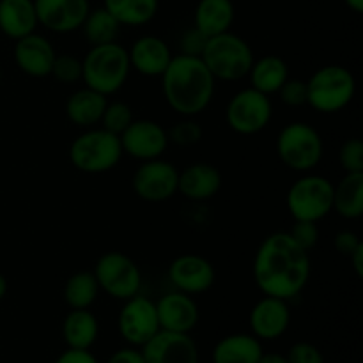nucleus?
Listing matches in <instances>:
<instances>
[{
  "mask_svg": "<svg viewBox=\"0 0 363 363\" xmlns=\"http://www.w3.org/2000/svg\"><path fill=\"white\" fill-rule=\"evenodd\" d=\"M158 0H105V9L126 27H142L158 13Z\"/></svg>",
  "mask_w": 363,
  "mask_h": 363,
  "instance_id": "c85d7f7f",
  "label": "nucleus"
},
{
  "mask_svg": "<svg viewBox=\"0 0 363 363\" xmlns=\"http://www.w3.org/2000/svg\"><path fill=\"white\" fill-rule=\"evenodd\" d=\"M55 55L52 43L45 35L35 34V32L16 39V45H14V62L18 69L32 78L50 77Z\"/></svg>",
  "mask_w": 363,
  "mask_h": 363,
  "instance_id": "f3484780",
  "label": "nucleus"
},
{
  "mask_svg": "<svg viewBox=\"0 0 363 363\" xmlns=\"http://www.w3.org/2000/svg\"><path fill=\"white\" fill-rule=\"evenodd\" d=\"M333 211L346 220H357L363 215V172L346 174L333 186Z\"/></svg>",
  "mask_w": 363,
  "mask_h": 363,
  "instance_id": "cd10ccee",
  "label": "nucleus"
},
{
  "mask_svg": "<svg viewBox=\"0 0 363 363\" xmlns=\"http://www.w3.org/2000/svg\"><path fill=\"white\" fill-rule=\"evenodd\" d=\"M94 277L99 291L116 300L126 301L137 296L142 287V273L131 257L123 252H106L96 261Z\"/></svg>",
  "mask_w": 363,
  "mask_h": 363,
  "instance_id": "1a4fd4ad",
  "label": "nucleus"
},
{
  "mask_svg": "<svg viewBox=\"0 0 363 363\" xmlns=\"http://www.w3.org/2000/svg\"><path fill=\"white\" fill-rule=\"evenodd\" d=\"M156 312H158L160 328L165 332L190 333L201 319V312L194 296L181 291H174L160 298L156 301Z\"/></svg>",
  "mask_w": 363,
  "mask_h": 363,
  "instance_id": "6ab92c4d",
  "label": "nucleus"
},
{
  "mask_svg": "<svg viewBox=\"0 0 363 363\" xmlns=\"http://www.w3.org/2000/svg\"><path fill=\"white\" fill-rule=\"evenodd\" d=\"M233 0H201L195 7L194 21L195 28L202 32L208 38L229 32L234 23Z\"/></svg>",
  "mask_w": 363,
  "mask_h": 363,
  "instance_id": "393cba45",
  "label": "nucleus"
},
{
  "mask_svg": "<svg viewBox=\"0 0 363 363\" xmlns=\"http://www.w3.org/2000/svg\"><path fill=\"white\" fill-rule=\"evenodd\" d=\"M216 80L201 57L176 55L162 74V89L170 108L183 117H195L213 101Z\"/></svg>",
  "mask_w": 363,
  "mask_h": 363,
  "instance_id": "f03ea898",
  "label": "nucleus"
},
{
  "mask_svg": "<svg viewBox=\"0 0 363 363\" xmlns=\"http://www.w3.org/2000/svg\"><path fill=\"white\" fill-rule=\"evenodd\" d=\"M119 140L124 155L140 162L162 158L170 144L165 128L151 119H133Z\"/></svg>",
  "mask_w": 363,
  "mask_h": 363,
  "instance_id": "ddd939ff",
  "label": "nucleus"
},
{
  "mask_svg": "<svg viewBox=\"0 0 363 363\" xmlns=\"http://www.w3.org/2000/svg\"><path fill=\"white\" fill-rule=\"evenodd\" d=\"M117 328L130 346L142 347L147 344L162 330L155 301L140 294L124 301L117 318Z\"/></svg>",
  "mask_w": 363,
  "mask_h": 363,
  "instance_id": "f8f14e48",
  "label": "nucleus"
},
{
  "mask_svg": "<svg viewBox=\"0 0 363 363\" xmlns=\"http://www.w3.org/2000/svg\"><path fill=\"white\" fill-rule=\"evenodd\" d=\"M311 279L308 252L298 247L289 233H273L259 245L254 259V280L264 296L296 298Z\"/></svg>",
  "mask_w": 363,
  "mask_h": 363,
  "instance_id": "f257e3e1",
  "label": "nucleus"
},
{
  "mask_svg": "<svg viewBox=\"0 0 363 363\" xmlns=\"http://www.w3.org/2000/svg\"><path fill=\"white\" fill-rule=\"evenodd\" d=\"M252 82V89L262 92V94H277L282 87L284 82L289 78V67L286 60L279 55H266L262 59L254 60L248 73Z\"/></svg>",
  "mask_w": 363,
  "mask_h": 363,
  "instance_id": "bb28decb",
  "label": "nucleus"
},
{
  "mask_svg": "<svg viewBox=\"0 0 363 363\" xmlns=\"http://www.w3.org/2000/svg\"><path fill=\"white\" fill-rule=\"evenodd\" d=\"M291 325V308L286 300L264 296L250 312L252 335L259 340L280 339Z\"/></svg>",
  "mask_w": 363,
  "mask_h": 363,
  "instance_id": "a211bd4d",
  "label": "nucleus"
},
{
  "mask_svg": "<svg viewBox=\"0 0 363 363\" xmlns=\"http://www.w3.org/2000/svg\"><path fill=\"white\" fill-rule=\"evenodd\" d=\"M130 57L128 50L119 43L91 46L82 59V82L85 87L103 96L116 94L130 77Z\"/></svg>",
  "mask_w": 363,
  "mask_h": 363,
  "instance_id": "7ed1b4c3",
  "label": "nucleus"
},
{
  "mask_svg": "<svg viewBox=\"0 0 363 363\" xmlns=\"http://www.w3.org/2000/svg\"><path fill=\"white\" fill-rule=\"evenodd\" d=\"M38 23L55 34L78 30L91 11L89 0H34Z\"/></svg>",
  "mask_w": 363,
  "mask_h": 363,
  "instance_id": "dca6fc26",
  "label": "nucleus"
},
{
  "mask_svg": "<svg viewBox=\"0 0 363 363\" xmlns=\"http://www.w3.org/2000/svg\"><path fill=\"white\" fill-rule=\"evenodd\" d=\"M64 301L69 308H91L99 296V286L92 272H78L64 284Z\"/></svg>",
  "mask_w": 363,
  "mask_h": 363,
  "instance_id": "c756f323",
  "label": "nucleus"
},
{
  "mask_svg": "<svg viewBox=\"0 0 363 363\" xmlns=\"http://www.w3.org/2000/svg\"><path fill=\"white\" fill-rule=\"evenodd\" d=\"M106 96L84 87L74 91L66 101V116L74 126L78 128H94L101 121L103 110H105Z\"/></svg>",
  "mask_w": 363,
  "mask_h": 363,
  "instance_id": "a878e982",
  "label": "nucleus"
},
{
  "mask_svg": "<svg viewBox=\"0 0 363 363\" xmlns=\"http://www.w3.org/2000/svg\"><path fill=\"white\" fill-rule=\"evenodd\" d=\"M339 162L346 174L363 172V142L360 138H347L340 145Z\"/></svg>",
  "mask_w": 363,
  "mask_h": 363,
  "instance_id": "f704fd0d",
  "label": "nucleus"
},
{
  "mask_svg": "<svg viewBox=\"0 0 363 363\" xmlns=\"http://www.w3.org/2000/svg\"><path fill=\"white\" fill-rule=\"evenodd\" d=\"M50 77H53L59 84L64 85L78 84L82 80V60L78 57L69 55V53L55 55Z\"/></svg>",
  "mask_w": 363,
  "mask_h": 363,
  "instance_id": "473e14b6",
  "label": "nucleus"
},
{
  "mask_svg": "<svg viewBox=\"0 0 363 363\" xmlns=\"http://www.w3.org/2000/svg\"><path fill=\"white\" fill-rule=\"evenodd\" d=\"M133 110L128 103L124 101H112L106 103L105 110H103V116L99 124H101L103 130L110 131V133L117 135L119 137L131 123H133Z\"/></svg>",
  "mask_w": 363,
  "mask_h": 363,
  "instance_id": "2f4dec72",
  "label": "nucleus"
},
{
  "mask_svg": "<svg viewBox=\"0 0 363 363\" xmlns=\"http://www.w3.org/2000/svg\"><path fill=\"white\" fill-rule=\"evenodd\" d=\"M201 59L215 80L222 82H236L248 77L255 60L250 45L233 32L209 38Z\"/></svg>",
  "mask_w": 363,
  "mask_h": 363,
  "instance_id": "20e7f679",
  "label": "nucleus"
},
{
  "mask_svg": "<svg viewBox=\"0 0 363 363\" xmlns=\"http://www.w3.org/2000/svg\"><path fill=\"white\" fill-rule=\"evenodd\" d=\"M277 155L291 170L307 174L321 163L325 156V144L315 128L296 121L284 126L279 133Z\"/></svg>",
  "mask_w": 363,
  "mask_h": 363,
  "instance_id": "0eeeda50",
  "label": "nucleus"
},
{
  "mask_svg": "<svg viewBox=\"0 0 363 363\" xmlns=\"http://www.w3.org/2000/svg\"><path fill=\"white\" fill-rule=\"evenodd\" d=\"M167 137L172 144L181 145V147H191V145L201 142L202 128L191 117H184L183 121L174 124L170 130H167Z\"/></svg>",
  "mask_w": 363,
  "mask_h": 363,
  "instance_id": "72a5a7b5",
  "label": "nucleus"
},
{
  "mask_svg": "<svg viewBox=\"0 0 363 363\" xmlns=\"http://www.w3.org/2000/svg\"><path fill=\"white\" fill-rule=\"evenodd\" d=\"M106 363H145L144 357H142L140 347H123L117 350L112 357L106 360Z\"/></svg>",
  "mask_w": 363,
  "mask_h": 363,
  "instance_id": "79ce46f5",
  "label": "nucleus"
},
{
  "mask_svg": "<svg viewBox=\"0 0 363 363\" xmlns=\"http://www.w3.org/2000/svg\"><path fill=\"white\" fill-rule=\"evenodd\" d=\"M347 259H350L351 264H353L357 277H363V243Z\"/></svg>",
  "mask_w": 363,
  "mask_h": 363,
  "instance_id": "37998d69",
  "label": "nucleus"
},
{
  "mask_svg": "<svg viewBox=\"0 0 363 363\" xmlns=\"http://www.w3.org/2000/svg\"><path fill=\"white\" fill-rule=\"evenodd\" d=\"M289 363H325L321 350L311 342H296L286 354Z\"/></svg>",
  "mask_w": 363,
  "mask_h": 363,
  "instance_id": "4c0bfd02",
  "label": "nucleus"
},
{
  "mask_svg": "<svg viewBox=\"0 0 363 363\" xmlns=\"http://www.w3.org/2000/svg\"><path fill=\"white\" fill-rule=\"evenodd\" d=\"M169 279L176 291L184 294L208 293L216 280V272L211 262L197 254H183L169 266Z\"/></svg>",
  "mask_w": 363,
  "mask_h": 363,
  "instance_id": "4468645a",
  "label": "nucleus"
},
{
  "mask_svg": "<svg viewBox=\"0 0 363 363\" xmlns=\"http://www.w3.org/2000/svg\"><path fill=\"white\" fill-rule=\"evenodd\" d=\"M333 245H335L337 252H339L340 255L350 257V255L360 247L362 240L358 238L357 233H353V230H340L335 236V240H333Z\"/></svg>",
  "mask_w": 363,
  "mask_h": 363,
  "instance_id": "ea45409f",
  "label": "nucleus"
},
{
  "mask_svg": "<svg viewBox=\"0 0 363 363\" xmlns=\"http://www.w3.org/2000/svg\"><path fill=\"white\" fill-rule=\"evenodd\" d=\"M6 294H7V280H6V277L0 273V301L4 300V296H6Z\"/></svg>",
  "mask_w": 363,
  "mask_h": 363,
  "instance_id": "49530a36",
  "label": "nucleus"
},
{
  "mask_svg": "<svg viewBox=\"0 0 363 363\" xmlns=\"http://www.w3.org/2000/svg\"><path fill=\"white\" fill-rule=\"evenodd\" d=\"M220 188H222V174L211 163H191L183 172H179L177 191L188 201H209L218 194Z\"/></svg>",
  "mask_w": 363,
  "mask_h": 363,
  "instance_id": "412c9836",
  "label": "nucleus"
},
{
  "mask_svg": "<svg viewBox=\"0 0 363 363\" xmlns=\"http://www.w3.org/2000/svg\"><path fill=\"white\" fill-rule=\"evenodd\" d=\"M99 337V321L89 308H71L62 321V339L71 350H91Z\"/></svg>",
  "mask_w": 363,
  "mask_h": 363,
  "instance_id": "b1692460",
  "label": "nucleus"
},
{
  "mask_svg": "<svg viewBox=\"0 0 363 363\" xmlns=\"http://www.w3.org/2000/svg\"><path fill=\"white\" fill-rule=\"evenodd\" d=\"M34 0H0V30L9 39H21L38 27Z\"/></svg>",
  "mask_w": 363,
  "mask_h": 363,
  "instance_id": "4be33fe9",
  "label": "nucleus"
},
{
  "mask_svg": "<svg viewBox=\"0 0 363 363\" xmlns=\"http://www.w3.org/2000/svg\"><path fill=\"white\" fill-rule=\"evenodd\" d=\"M208 35L202 34L199 28L191 27L181 35L179 41V48H181V55H190V57H201L202 52L206 48V43H208Z\"/></svg>",
  "mask_w": 363,
  "mask_h": 363,
  "instance_id": "58836bf2",
  "label": "nucleus"
},
{
  "mask_svg": "<svg viewBox=\"0 0 363 363\" xmlns=\"http://www.w3.org/2000/svg\"><path fill=\"white\" fill-rule=\"evenodd\" d=\"M123 155L119 137L103 128H87L69 145L71 163L84 174L108 172L116 169Z\"/></svg>",
  "mask_w": 363,
  "mask_h": 363,
  "instance_id": "423d86ee",
  "label": "nucleus"
},
{
  "mask_svg": "<svg viewBox=\"0 0 363 363\" xmlns=\"http://www.w3.org/2000/svg\"><path fill=\"white\" fill-rule=\"evenodd\" d=\"M277 94L280 96L284 105L287 106H303L307 105V82L300 78H287Z\"/></svg>",
  "mask_w": 363,
  "mask_h": 363,
  "instance_id": "c9c22d12",
  "label": "nucleus"
},
{
  "mask_svg": "<svg viewBox=\"0 0 363 363\" xmlns=\"http://www.w3.org/2000/svg\"><path fill=\"white\" fill-rule=\"evenodd\" d=\"M121 27H123V25H121L105 7H99V9L89 11L80 28L84 30V35L85 39H87L89 45L99 46L108 45V43H116Z\"/></svg>",
  "mask_w": 363,
  "mask_h": 363,
  "instance_id": "7c9ffc66",
  "label": "nucleus"
},
{
  "mask_svg": "<svg viewBox=\"0 0 363 363\" xmlns=\"http://www.w3.org/2000/svg\"><path fill=\"white\" fill-rule=\"evenodd\" d=\"M179 170L162 158L142 162L135 170L131 186L135 195L145 202H165L177 194Z\"/></svg>",
  "mask_w": 363,
  "mask_h": 363,
  "instance_id": "9b49d317",
  "label": "nucleus"
},
{
  "mask_svg": "<svg viewBox=\"0 0 363 363\" xmlns=\"http://www.w3.org/2000/svg\"><path fill=\"white\" fill-rule=\"evenodd\" d=\"M130 66L144 77H162L172 60L170 46L158 35H142L128 50Z\"/></svg>",
  "mask_w": 363,
  "mask_h": 363,
  "instance_id": "aec40b11",
  "label": "nucleus"
},
{
  "mask_svg": "<svg viewBox=\"0 0 363 363\" xmlns=\"http://www.w3.org/2000/svg\"><path fill=\"white\" fill-rule=\"evenodd\" d=\"M289 236L294 243L305 252H311L318 245L319 227L315 222H303V220H294L293 229L289 230Z\"/></svg>",
  "mask_w": 363,
  "mask_h": 363,
  "instance_id": "e433bc0d",
  "label": "nucleus"
},
{
  "mask_svg": "<svg viewBox=\"0 0 363 363\" xmlns=\"http://www.w3.org/2000/svg\"><path fill=\"white\" fill-rule=\"evenodd\" d=\"M273 116L269 96L248 87L236 92L227 103L225 119L233 131L240 135H255L264 130Z\"/></svg>",
  "mask_w": 363,
  "mask_h": 363,
  "instance_id": "9d476101",
  "label": "nucleus"
},
{
  "mask_svg": "<svg viewBox=\"0 0 363 363\" xmlns=\"http://www.w3.org/2000/svg\"><path fill=\"white\" fill-rule=\"evenodd\" d=\"M257 363H289L284 354L279 353H262V357L259 358Z\"/></svg>",
  "mask_w": 363,
  "mask_h": 363,
  "instance_id": "c03bdc74",
  "label": "nucleus"
},
{
  "mask_svg": "<svg viewBox=\"0 0 363 363\" xmlns=\"http://www.w3.org/2000/svg\"><path fill=\"white\" fill-rule=\"evenodd\" d=\"M344 4L357 14L363 13V0H344Z\"/></svg>",
  "mask_w": 363,
  "mask_h": 363,
  "instance_id": "a18cd8bd",
  "label": "nucleus"
},
{
  "mask_svg": "<svg viewBox=\"0 0 363 363\" xmlns=\"http://www.w3.org/2000/svg\"><path fill=\"white\" fill-rule=\"evenodd\" d=\"M357 94V80L347 67L332 64L315 71L307 82V105L319 113H337Z\"/></svg>",
  "mask_w": 363,
  "mask_h": 363,
  "instance_id": "39448f33",
  "label": "nucleus"
},
{
  "mask_svg": "<svg viewBox=\"0 0 363 363\" xmlns=\"http://www.w3.org/2000/svg\"><path fill=\"white\" fill-rule=\"evenodd\" d=\"M264 350L257 337L250 333H233L213 347V363H257Z\"/></svg>",
  "mask_w": 363,
  "mask_h": 363,
  "instance_id": "5701e85b",
  "label": "nucleus"
},
{
  "mask_svg": "<svg viewBox=\"0 0 363 363\" xmlns=\"http://www.w3.org/2000/svg\"><path fill=\"white\" fill-rule=\"evenodd\" d=\"M289 215L303 222H321L333 211V184L318 174H305L291 184L286 197Z\"/></svg>",
  "mask_w": 363,
  "mask_h": 363,
  "instance_id": "6e6552de",
  "label": "nucleus"
},
{
  "mask_svg": "<svg viewBox=\"0 0 363 363\" xmlns=\"http://www.w3.org/2000/svg\"><path fill=\"white\" fill-rule=\"evenodd\" d=\"M145 363H199L201 354L190 333L160 330L147 344L140 347Z\"/></svg>",
  "mask_w": 363,
  "mask_h": 363,
  "instance_id": "2eb2a0df",
  "label": "nucleus"
},
{
  "mask_svg": "<svg viewBox=\"0 0 363 363\" xmlns=\"http://www.w3.org/2000/svg\"><path fill=\"white\" fill-rule=\"evenodd\" d=\"M53 363H99L91 350H71L67 347Z\"/></svg>",
  "mask_w": 363,
  "mask_h": 363,
  "instance_id": "a19ab883",
  "label": "nucleus"
}]
</instances>
